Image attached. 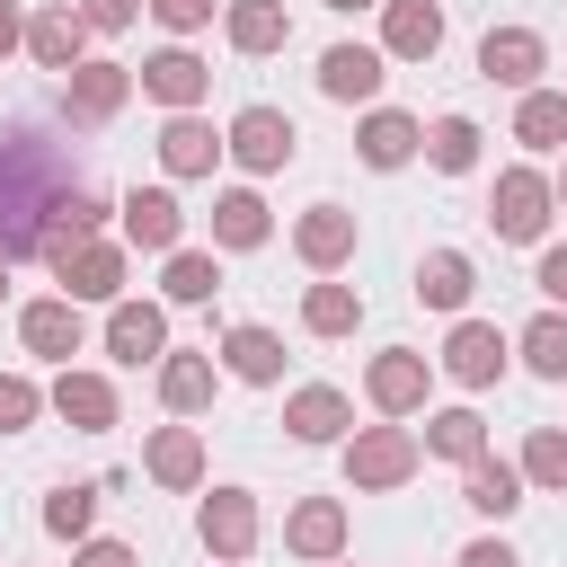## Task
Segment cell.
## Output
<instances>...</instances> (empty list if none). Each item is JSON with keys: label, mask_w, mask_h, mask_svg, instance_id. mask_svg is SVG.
<instances>
[{"label": "cell", "mask_w": 567, "mask_h": 567, "mask_svg": "<svg viewBox=\"0 0 567 567\" xmlns=\"http://www.w3.org/2000/svg\"><path fill=\"white\" fill-rule=\"evenodd\" d=\"M266 230H275V213H266V195H257V186L213 195V248H266Z\"/></svg>", "instance_id": "cell-27"}, {"label": "cell", "mask_w": 567, "mask_h": 567, "mask_svg": "<svg viewBox=\"0 0 567 567\" xmlns=\"http://www.w3.org/2000/svg\"><path fill=\"white\" fill-rule=\"evenodd\" d=\"M159 408L168 416L213 408V354H159Z\"/></svg>", "instance_id": "cell-29"}, {"label": "cell", "mask_w": 567, "mask_h": 567, "mask_svg": "<svg viewBox=\"0 0 567 567\" xmlns=\"http://www.w3.org/2000/svg\"><path fill=\"white\" fill-rule=\"evenodd\" d=\"M425 381H434V363H425L416 346H381L372 372H363V399H372L381 416H416V408H425Z\"/></svg>", "instance_id": "cell-5"}, {"label": "cell", "mask_w": 567, "mask_h": 567, "mask_svg": "<svg viewBox=\"0 0 567 567\" xmlns=\"http://www.w3.org/2000/svg\"><path fill=\"white\" fill-rule=\"evenodd\" d=\"M292 248H301L310 275H337V266L354 257V213H346V204H310V213L292 221Z\"/></svg>", "instance_id": "cell-17"}, {"label": "cell", "mask_w": 567, "mask_h": 567, "mask_svg": "<svg viewBox=\"0 0 567 567\" xmlns=\"http://www.w3.org/2000/svg\"><path fill=\"white\" fill-rule=\"evenodd\" d=\"M523 478H532V487H558V496H567V425H540V434L523 443Z\"/></svg>", "instance_id": "cell-38"}, {"label": "cell", "mask_w": 567, "mask_h": 567, "mask_svg": "<svg viewBox=\"0 0 567 567\" xmlns=\"http://www.w3.org/2000/svg\"><path fill=\"white\" fill-rule=\"evenodd\" d=\"M159 292H168V301H213V292H221V266H213V248H168V275H159Z\"/></svg>", "instance_id": "cell-36"}, {"label": "cell", "mask_w": 567, "mask_h": 567, "mask_svg": "<svg viewBox=\"0 0 567 567\" xmlns=\"http://www.w3.org/2000/svg\"><path fill=\"white\" fill-rule=\"evenodd\" d=\"M470 292H478V275H470L461 248H434V257L416 266V301H425V310H461Z\"/></svg>", "instance_id": "cell-30"}, {"label": "cell", "mask_w": 567, "mask_h": 567, "mask_svg": "<svg viewBox=\"0 0 567 567\" xmlns=\"http://www.w3.org/2000/svg\"><path fill=\"white\" fill-rule=\"evenodd\" d=\"M142 9H151V0H80V18H89L97 35H124V27L142 18Z\"/></svg>", "instance_id": "cell-40"}, {"label": "cell", "mask_w": 567, "mask_h": 567, "mask_svg": "<svg viewBox=\"0 0 567 567\" xmlns=\"http://www.w3.org/2000/svg\"><path fill=\"white\" fill-rule=\"evenodd\" d=\"M124 97H133V71H124V62H80V71H62V115H71V124H115Z\"/></svg>", "instance_id": "cell-7"}, {"label": "cell", "mask_w": 567, "mask_h": 567, "mask_svg": "<svg viewBox=\"0 0 567 567\" xmlns=\"http://www.w3.org/2000/svg\"><path fill=\"white\" fill-rule=\"evenodd\" d=\"M115 213H124V248H151V257L186 248V213H177V195H168V186H133Z\"/></svg>", "instance_id": "cell-10"}, {"label": "cell", "mask_w": 567, "mask_h": 567, "mask_svg": "<svg viewBox=\"0 0 567 567\" xmlns=\"http://www.w3.org/2000/svg\"><path fill=\"white\" fill-rule=\"evenodd\" d=\"M44 266L62 275L71 301H124V248H115V239H71V248H53Z\"/></svg>", "instance_id": "cell-4"}, {"label": "cell", "mask_w": 567, "mask_h": 567, "mask_svg": "<svg viewBox=\"0 0 567 567\" xmlns=\"http://www.w3.org/2000/svg\"><path fill=\"white\" fill-rule=\"evenodd\" d=\"M532 284H540V301H567V248H540Z\"/></svg>", "instance_id": "cell-42"}, {"label": "cell", "mask_w": 567, "mask_h": 567, "mask_svg": "<svg viewBox=\"0 0 567 567\" xmlns=\"http://www.w3.org/2000/svg\"><path fill=\"white\" fill-rule=\"evenodd\" d=\"M35 408H53V399H44L27 372H0V434H27V425H35Z\"/></svg>", "instance_id": "cell-39"}, {"label": "cell", "mask_w": 567, "mask_h": 567, "mask_svg": "<svg viewBox=\"0 0 567 567\" xmlns=\"http://www.w3.org/2000/svg\"><path fill=\"white\" fill-rule=\"evenodd\" d=\"M71 567H133V549H124V540H80Z\"/></svg>", "instance_id": "cell-43"}, {"label": "cell", "mask_w": 567, "mask_h": 567, "mask_svg": "<svg viewBox=\"0 0 567 567\" xmlns=\"http://www.w3.org/2000/svg\"><path fill=\"white\" fill-rule=\"evenodd\" d=\"M284 549H292V558H319V567H328V558L346 549V505H337V496H301V505L284 514Z\"/></svg>", "instance_id": "cell-21"}, {"label": "cell", "mask_w": 567, "mask_h": 567, "mask_svg": "<svg viewBox=\"0 0 567 567\" xmlns=\"http://www.w3.org/2000/svg\"><path fill=\"white\" fill-rule=\"evenodd\" d=\"M514 354H523L540 381H567V310H540V319L514 337Z\"/></svg>", "instance_id": "cell-35"}, {"label": "cell", "mask_w": 567, "mask_h": 567, "mask_svg": "<svg viewBox=\"0 0 567 567\" xmlns=\"http://www.w3.org/2000/svg\"><path fill=\"white\" fill-rule=\"evenodd\" d=\"M523 487H532V478H523V461H496V452H478V461H470V478H461V505L505 523V514L523 505Z\"/></svg>", "instance_id": "cell-26"}, {"label": "cell", "mask_w": 567, "mask_h": 567, "mask_svg": "<svg viewBox=\"0 0 567 567\" xmlns=\"http://www.w3.org/2000/svg\"><path fill=\"white\" fill-rule=\"evenodd\" d=\"M549 186H558V204H567V168H558V177H549Z\"/></svg>", "instance_id": "cell-47"}, {"label": "cell", "mask_w": 567, "mask_h": 567, "mask_svg": "<svg viewBox=\"0 0 567 567\" xmlns=\"http://www.w3.org/2000/svg\"><path fill=\"white\" fill-rule=\"evenodd\" d=\"M204 89H213V62H204V53H186V44H168V53H151V62H142V97H159L168 115H186Z\"/></svg>", "instance_id": "cell-15"}, {"label": "cell", "mask_w": 567, "mask_h": 567, "mask_svg": "<svg viewBox=\"0 0 567 567\" xmlns=\"http://www.w3.org/2000/svg\"><path fill=\"white\" fill-rule=\"evenodd\" d=\"M292 142H301V133H292V115H284V106H239V115H230V159H239L248 177L284 168V159H292Z\"/></svg>", "instance_id": "cell-8"}, {"label": "cell", "mask_w": 567, "mask_h": 567, "mask_svg": "<svg viewBox=\"0 0 567 567\" xmlns=\"http://www.w3.org/2000/svg\"><path fill=\"white\" fill-rule=\"evenodd\" d=\"M18 337H27V354H44V363H71V354H80V301H71V292H53V301H27V310H18Z\"/></svg>", "instance_id": "cell-20"}, {"label": "cell", "mask_w": 567, "mask_h": 567, "mask_svg": "<svg viewBox=\"0 0 567 567\" xmlns=\"http://www.w3.org/2000/svg\"><path fill=\"white\" fill-rule=\"evenodd\" d=\"M89 523H97V487H53L44 496V532L53 540H89Z\"/></svg>", "instance_id": "cell-37"}, {"label": "cell", "mask_w": 567, "mask_h": 567, "mask_svg": "<svg viewBox=\"0 0 567 567\" xmlns=\"http://www.w3.org/2000/svg\"><path fill=\"white\" fill-rule=\"evenodd\" d=\"M44 399H53V416H62L71 434H106V425H115V381H106V372H71V363H62V381H53Z\"/></svg>", "instance_id": "cell-18"}, {"label": "cell", "mask_w": 567, "mask_h": 567, "mask_svg": "<svg viewBox=\"0 0 567 567\" xmlns=\"http://www.w3.org/2000/svg\"><path fill=\"white\" fill-rule=\"evenodd\" d=\"M284 425H292V443H346L354 408H346V390L310 381V390H292V399H284Z\"/></svg>", "instance_id": "cell-23"}, {"label": "cell", "mask_w": 567, "mask_h": 567, "mask_svg": "<svg viewBox=\"0 0 567 567\" xmlns=\"http://www.w3.org/2000/svg\"><path fill=\"white\" fill-rule=\"evenodd\" d=\"M221 363H230L239 381H257V390H266V381H284V337H275V328H257V319H239V328L221 337Z\"/></svg>", "instance_id": "cell-28"}, {"label": "cell", "mask_w": 567, "mask_h": 567, "mask_svg": "<svg viewBox=\"0 0 567 567\" xmlns=\"http://www.w3.org/2000/svg\"><path fill=\"white\" fill-rule=\"evenodd\" d=\"M354 319H363V292L354 284H310L301 292V328L310 337H354Z\"/></svg>", "instance_id": "cell-31"}, {"label": "cell", "mask_w": 567, "mask_h": 567, "mask_svg": "<svg viewBox=\"0 0 567 567\" xmlns=\"http://www.w3.org/2000/svg\"><path fill=\"white\" fill-rule=\"evenodd\" d=\"M381 62H390V53H372V44H328V53H319V97H337V106L381 97Z\"/></svg>", "instance_id": "cell-19"}, {"label": "cell", "mask_w": 567, "mask_h": 567, "mask_svg": "<svg viewBox=\"0 0 567 567\" xmlns=\"http://www.w3.org/2000/svg\"><path fill=\"white\" fill-rule=\"evenodd\" d=\"M106 354L115 363H159L168 354V319H159V301H106Z\"/></svg>", "instance_id": "cell-12"}, {"label": "cell", "mask_w": 567, "mask_h": 567, "mask_svg": "<svg viewBox=\"0 0 567 567\" xmlns=\"http://www.w3.org/2000/svg\"><path fill=\"white\" fill-rule=\"evenodd\" d=\"M195 532H204L213 558H248V549H257V496H248V487H213L204 514H195Z\"/></svg>", "instance_id": "cell-13"}, {"label": "cell", "mask_w": 567, "mask_h": 567, "mask_svg": "<svg viewBox=\"0 0 567 567\" xmlns=\"http://www.w3.org/2000/svg\"><path fill=\"white\" fill-rule=\"evenodd\" d=\"M18 44H27V9H18V0H0V62H9Z\"/></svg>", "instance_id": "cell-45"}, {"label": "cell", "mask_w": 567, "mask_h": 567, "mask_svg": "<svg viewBox=\"0 0 567 567\" xmlns=\"http://www.w3.org/2000/svg\"><path fill=\"white\" fill-rule=\"evenodd\" d=\"M221 151H230V133H213L195 106L159 124V168H168V177H213V159H221Z\"/></svg>", "instance_id": "cell-16"}, {"label": "cell", "mask_w": 567, "mask_h": 567, "mask_svg": "<svg viewBox=\"0 0 567 567\" xmlns=\"http://www.w3.org/2000/svg\"><path fill=\"white\" fill-rule=\"evenodd\" d=\"M416 461H425V452H416V434H408V425H354V434H346V478H354L363 496L408 487V478H416Z\"/></svg>", "instance_id": "cell-2"}, {"label": "cell", "mask_w": 567, "mask_h": 567, "mask_svg": "<svg viewBox=\"0 0 567 567\" xmlns=\"http://www.w3.org/2000/svg\"><path fill=\"white\" fill-rule=\"evenodd\" d=\"M425 452H443V461H478L487 452V416L478 408H443V416H425Z\"/></svg>", "instance_id": "cell-32"}, {"label": "cell", "mask_w": 567, "mask_h": 567, "mask_svg": "<svg viewBox=\"0 0 567 567\" xmlns=\"http://www.w3.org/2000/svg\"><path fill=\"white\" fill-rule=\"evenodd\" d=\"M142 470H151L159 487H204V434H195V425H159V434L142 443Z\"/></svg>", "instance_id": "cell-25"}, {"label": "cell", "mask_w": 567, "mask_h": 567, "mask_svg": "<svg viewBox=\"0 0 567 567\" xmlns=\"http://www.w3.org/2000/svg\"><path fill=\"white\" fill-rule=\"evenodd\" d=\"M381 53L390 62H434L443 53V9L434 0H381Z\"/></svg>", "instance_id": "cell-14"}, {"label": "cell", "mask_w": 567, "mask_h": 567, "mask_svg": "<svg viewBox=\"0 0 567 567\" xmlns=\"http://www.w3.org/2000/svg\"><path fill=\"white\" fill-rule=\"evenodd\" d=\"M540 71H549V44H540L532 27H487V35H478V80H496V89H540Z\"/></svg>", "instance_id": "cell-6"}, {"label": "cell", "mask_w": 567, "mask_h": 567, "mask_svg": "<svg viewBox=\"0 0 567 567\" xmlns=\"http://www.w3.org/2000/svg\"><path fill=\"white\" fill-rule=\"evenodd\" d=\"M425 159H434L443 177H470V168H478V124H470V115H434V124H425Z\"/></svg>", "instance_id": "cell-33"}, {"label": "cell", "mask_w": 567, "mask_h": 567, "mask_svg": "<svg viewBox=\"0 0 567 567\" xmlns=\"http://www.w3.org/2000/svg\"><path fill=\"white\" fill-rule=\"evenodd\" d=\"M549 204H558V186L540 168H505L496 195H487V221H496V239H540L549 230Z\"/></svg>", "instance_id": "cell-3"}, {"label": "cell", "mask_w": 567, "mask_h": 567, "mask_svg": "<svg viewBox=\"0 0 567 567\" xmlns=\"http://www.w3.org/2000/svg\"><path fill=\"white\" fill-rule=\"evenodd\" d=\"M80 186H89V177L71 168V151H62L44 124H9V133H0V257H9V266L44 257V248H53V221H62V204H71Z\"/></svg>", "instance_id": "cell-1"}, {"label": "cell", "mask_w": 567, "mask_h": 567, "mask_svg": "<svg viewBox=\"0 0 567 567\" xmlns=\"http://www.w3.org/2000/svg\"><path fill=\"white\" fill-rule=\"evenodd\" d=\"M221 35H230V53H284L292 18H284V0H221Z\"/></svg>", "instance_id": "cell-24"}, {"label": "cell", "mask_w": 567, "mask_h": 567, "mask_svg": "<svg viewBox=\"0 0 567 567\" xmlns=\"http://www.w3.org/2000/svg\"><path fill=\"white\" fill-rule=\"evenodd\" d=\"M89 35H97V27L80 18V0H53V9L27 18V53H35L44 71H80V62H89Z\"/></svg>", "instance_id": "cell-9"}, {"label": "cell", "mask_w": 567, "mask_h": 567, "mask_svg": "<svg viewBox=\"0 0 567 567\" xmlns=\"http://www.w3.org/2000/svg\"><path fill=\"white\" fill-rule=\"evenodd\" d=\"M328 9H381V0H328Z\"/></svg>", "instance_id": "cell-46"}, {"label": "cell", "mask_w": 567, "mask_h": 567, "mask_svg": "<svg viewBox=\"0 0 567 567\" xmlns=\"http://www.w3.org/2000/svg\"><path fill=\"white\" fill-rule=\"evenodd\" d=\"M328 567H337V558H328Z\"/></svg>", "instance_id": "cell-49"}, {"label": "cell", "mask_w": 567, "mask_h": 567, "mask_svg": "<svg viewBox=\"0 0 567 567\" xmlns=\"http://www.w3.org/2000/svg\"><path fill=\"white\" fill-rule=\"evenodd\" d=\"M354 151H363V168H408V159L425 151V124L399 115V106H372L363 133H354Z\"/></svg>", "instance_id": "cell-22"}, {"label": "cell", "mask_w": 567, "mask_h": 567, "mask_svg": "<svg viewBox=\"0 0 567 567\" xmlns=\"http://www.w3.org/2000/svg\"><path fill=\"white\" fill-rule=\"evenodd\" d=\"M151 18L168 35H195V27H213V0H151Z\"/></svg>", "instance_id": "cell-41"}, {"label": "cell", "mask_w": 567, "mask_h": 567, "mask_svg": "<svg viewBox=\"0 0 567 567\" xmlns=\"http://www.w3.org/2000/svg\"><path fill=\"white\" fill-rule=\"evenodd\" d=\"M461 567H523V558H514L505 540H470V549H461Z\"/></svg>", "instance_id": "cell-44"}, {"label": "cell", "mask_w": 567, "mask_h": 567, "mask_svg": "<svg viewBox=\"0 0 567 567\" xmlns=\"http://www.w3.org/2000/svg\"><path fill=\"white\" fill-rule=\"evenodd\" d=\"M0 292H9V257H0Z\"/></svg>", "instance_id": "cell-48"}, {"label": "cell", "mask_w": 567, "mask_h": 567, "mask_svg": "<svg viewBox=\"0 0 567 567\" xmlns=\"http://www.w3.org/2000/svg\"><path fill=\"white\" fill-rule=\"evenodd\" d=\"M505 354H514V346H505L496 319H461V328L443 337V372H452L461 390H487V381L505 372Z\"/></svg>", "instance_id": "cell-11"}, {"label": "cell", "mask_w": 567, "mask_h": 567, "mask_svg": "<svg viewBox=\"0 0 567 567\" xmlns=\"http://www.w3.org/2000/svg\"><path fill=\"white\" fill-rule=\"evenodd\" d=\"M514 142L558 151V142H567V97H558V89H523V106H514Z\"/></svg>", "instance_id": "cell-34"}]
</instances>
